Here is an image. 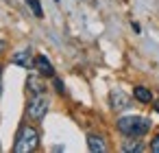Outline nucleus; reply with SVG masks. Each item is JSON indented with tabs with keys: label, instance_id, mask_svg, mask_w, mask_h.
Instances as JSON below:
<instances>
[{
	"label": "nucleus",
	"instance_id": "f257e3e1",
	"mask_svg": "<svg viewBox=\"0 0 159 153\" xmlns=\"http://www.w3.org/2000/svg\"><path fill=\"white\" fill-rule=\"evenodd\" d=\"M118 129L129 138H139V136L148 133L150 120L144 118V116H124V118L118 120Z\"/></svg>",
	"mask_w": 159,
	"mask_h": 153
},
{
	"label": "nucleus",
	"instance_id": "f03ea898",
	"mask_svg": "<svg viewBox=\"0 0 159 153\" xmlns=\"http://www.w3.org/2000/svg\"><path fill=\"white\" fill-rule=\"evenodd\" d=\"M37 144H39V133H37V129L24 125V127L20 129V133H18V140H16V144H13V151H16V153H31V151L37 149Z\"/></svg>",
	"mask_w": 159,
	"mask_h": 153
},
{
	"label": "nucleus",
	"instance_id": "7ed1b4c3",
	"mask_svg": "<svg viewBox=\"0 0 159 153\" xmlns=\"http://www.w3.org/2000/svg\"><path fill=\"white\" fill-rule=\"evenodd\" d=\"M46 112H48V98L44 96V92L33 94V98L29 101V116L33 120H42L46 116Z\"/></svg>",
	"mask_w": 159,
	"mask_h": 153
},
{
	"label": "nucleus",
	"instance_id": "20e7f679",
	"mask_svg": "<svg viewBox=\"0 0 159 153\" xmlns=\"http://www.w3.org/2000/svg\"><path fill=\"white\" fill-rule=\"evenodd\" d=\"M33 66H35V70H37L42 77H52V74H55L52 64H50L44 55H37V57H35V61H33Z\"/></svg>",
	"mask_w": 159,
	"mask_h": 153
},
{
	"label": "nucleus",
	"instance_id": "39448f33",
	"mask_svg": "<svg viewBox=\"0 0 159 153\" xmlns=\"http://www.w3.org/2000/svg\"><path fill=\"white\" fill-rule=\"evenodd\" d=\"M111 107H113V109H124V107H129V96H126L122 90H113V92H111Z\"/></svg>",
	"mask_w": 159,
	"mask_h": 153
},
{
	"label": "nucleus",
	"instance_id": "423d86ee",
	"mask_svg": "<svg viewBox=\"0 0 159 153\" xmlns=\"http://www.w3.org/2000/svg\"><path fill=\"white\" fill-rule=\"evenodd\" d=\"M11 61L16 66H22V68H31L33 66V59H31V50H20L11 57Z\"/></svg>",
	"mask_w": 159,
	"mask_h": 153
},
{
	"label": "nucleus",
	"instance_id": "0eeeda50",
	"mask_svg": "<svg viewBox=\"0 0 159 153\" xmlns=\"http://www.w3.org/2000/svg\"><path fill=\"white\" fill-rule=\"evenodd\" d=\"M87 146H89V151H94V153H102V151H107V144H105V140L100 138V136H87Z\"/></svg>",
	"mask_w": 159,
	"mask_h": 153
},
{
	"label": "nucleus",
	"instance_id": "6e6552de",
	"mask_svg": "<svg viewBox=\"0 0 159 153\" xmlns=\"http://www.w3.org/2000/svg\"><path fill=\"white\" fill-rule=\"evenodd\" d=\"M133 96H135L139 103H150V101H152L150 90H148V88H144V85H137V88L133 90Z\"/></svg>",
	"mask_w": 159,
	"mask_h": 153
},
{
	"label": "nucleus",
	"instance_id": "1a4fd4ad",
	"mask_svg": "<svg viewBox=\"0 0 159 153\" xmlns=\"http://www.w3.org/2000/svg\"><path fill=\"white\" fill-rule=\"evenodd\" d=\"M144 146H142V142L139 140H126L124 144H122V151L124 153H139Z\"/></svg>",
	"mask_w": 159,
	"mask_h": 153
},
{
	"label": "nucleus",
	"instance_id": "9d476101",
	"mask_svg": "<svg viewBox=\"0 0 159 153\" xmlns=\"http://www.w3.org/2000/svg\"><path fill=\"white\" fill-rule=\"evenodd\" d=\"M26 85H29V90H31L33 94H42V92H44V85H42L39 79H35V77H29Z\"/></svg>",
	"mask_w": 159,
	"mask_h": 153
},
{
	"label": "nucleus",
	"instance_id": "9b49d317",
	"mask_svg": "<svg viewBox=\"0 0 159 153\" xmlns=\"http://www.w3.org/2000/svg\"><path fill=\"white\" fill-rule=\"evenodd\" d=\"M26 5L31 7V11L35 13V18H44V11H42V5H39V0H26Z\"/></svg>",
	"mask_w": 159,
	"mask_h": 153
},
{
	"label": "nucleus",
	"instance_id": "f8f14e48",
	"mask_svg": "<svg viewBox=\"0 0 159 153\" xmlns=\"http://www.w3.org/2000/svg\"><path fill=\"white\" fill-rule=\"evenodd\" d=\"M55 90H57L59 94H66V88H63V81H61V79H55Z\"/></svg>",
	"mask_w": 159,
	"mask_h": 153
},
{
	"label": "nucleus",
	"instance_id": "ddd939ff",
	"mask_svg": "<svg viewBox=\"0 0 159 153\" xmlns=\"http://www.w3.org/2000/svg\"><path fill=\"white\" fill-rule=\"evenodd\" d=\"M150 151H155V153H159V133L155 136V140L150 142Z\"/></svg>",
	"mask_w": 159,
	"mask_h": 153
},
{
	"label": "nucleus",
	"instance_id": "4468645a",
	"mask_svg": "<svg viewBox=\"0 0 159 153\" xmlns=\"http://www.w3.org/2000/svg\"><path fill=\"white\" fill-rule=\"evenodd\" d=\"M0 92H2V68H0Z\"/></svg>",
	"mask_w": 159,
	"mask_h": 153
},
{
	"label": "nucleus",
	"instance_id": "2eb2a0df",
	"mask_svg": "<svg viewBox=\"0 0 159 153\" xmlns=\"http://www.w3.org/2000/svg\"><path fill=\"white\" fill-rule=\"evenodd\" d=\"M2 48H5V42H0V53H2Z\"/></svg>",
	"mask_w": 159,
	"mask_h": 153
},
{
	"label": "nucleus",
	"instance_id": "dca6fc26",
	"mask_svg": "<svg viewBox=\"0 0 159 153\" xmlns=\"http://www.w3.org/2000/svg\"><path fill=\"white\" fill-rule=\"evenodd\" d=\"M155 109H157V112H159V101H157V105H155Z\"/></svg>",
	"mask_w": 159,
	"mask_h": 153
},
{
	"label": "nucleus",
	"instance_id": "f3484780",
	"mask_svg": "<svg viewBox=\"0 0 159 153\" xmlns=\"http://www.w3.org/2000/svg\"><path fill=\"white\" fill-rule=\"evenodd\" d=\"M55 2H59V0H55Z\"/></svg>",
	"mask_w": 159,
	"mask_h": 153
}]
</instances>
